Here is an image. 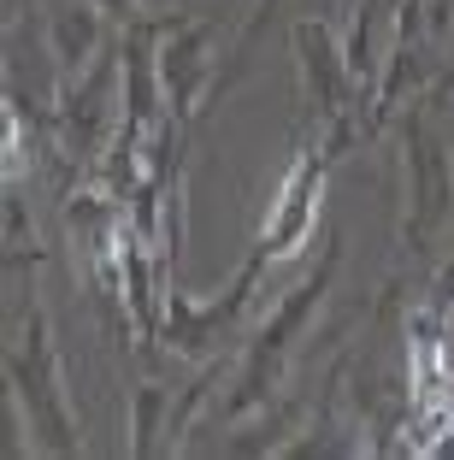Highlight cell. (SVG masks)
Listing matches in <instances>:
<instances>
[{
    "instance_id": "obj_2",
    "label": "cell",
    "mask_w": 454,
    "mask_h": 460,
    "mask_svg": "<svg viewBox=\"0 0 454 460\" xmlns=\"http://www.w3.org/2000/svg\"><path fill=\"white\" fill-rule=\"evenodd\" d=\"M407 395H414L419 448H437V437L454 431V366L442 354V331L431 319L407 325Z\"/></svg>"
},
{
    "instance_id": "obj_1",
    "label": "cell",
    "mask_w": 454,
    "mask_h": 460,
    "mask_svg": "<svg viewBox=\"0 0 454 460\" xmlns=\"http://www.w3.org/2000/svg\"><path fill=\"white\" fill-rule=\"evenodd\" d=\"M13 384H18V402L24 413L48 431V443L59 448H77V425L66 413V390H59V354L48 342V325H41V313H30L24 337L13 349Z\"/></svg>"
},
{
    "instance_id": "obj_5",
    "label": "cell",
    "mask_w": 454,
    "mask_h": 460,
    "mask_svg": "<svg viewBox=\"0 0 454 460\" xmlns=\"http://www.w3.org/2000/svg\"><path fill=\"white\" fill-rule=\"evenodd\" d=\"M160 71H165V95H172L177 119H189V112H195V89H200V77H207V30H183V36L165 48Z\"/></svg>"
},
{
    "instance_id": "obj_3",
    "label": "cell",
    "mask_w": 454,
    "mask_h": 460,
    "mask_svg": "<svg viewBox=\"0 0 454 460\" xmlns=\"http://www.w3.org/2000/svg\"><path fill=\"white\" fill-rule=\"evenodd\" d=\"M319 190H325V148H307L301 160L289 165L278 201H272L266 225H260V248H254V254L266 260V266L301 254V243L313 236V218H319Z\"/></svg>"
},
{
    "instance_id": "obj_4",
    "label": "cell",
    "mask_w": 454,
    "mask_h": 460,
    "mask_svg": "<svg viewBox=\"0 0 454 460\" xmlns=\"http://www.w3.org/2000/svg\"><path fill=\"white\" fill-rule=\"evenodd\" d=\"M331 266H336V248L319 260L313 284H301V296H289V301H283V313L272 319L266 331H260V342L248 349V366H242V395H236V402H260V395L272 390V378L283 372V349H289V337H295L301 325H307V313L319 307L325 284H331Z\"/></svg>"
},
{
    "instance_id": "obj_6",
    "label": "cell",
    "mask_w": 454,
    "mask_h": 460,
    "mask_svg": "<svg viewBox=\"0 0 454 460\" xmlns=\"http://www.w3.org/2000/svg\"><path fill=\"white\" fill-rule=\"evenodd\" d=\"M437 301H442V307H449V313H454V266H449V271H442V289H437Z\"/></svg>"
}]
</instances>
